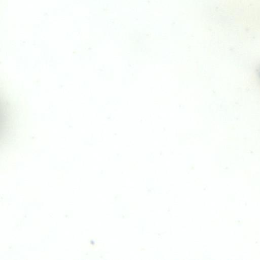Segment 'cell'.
<instances>
[{"label":"cell","mask_w":260,"mask_h":260,"mask_svg":"<svg viewBox=\"0 0 260 260\" xmlns=\"http://www.w3.org/2000/svg\"><path fill=\"white\" fill-rule=\"evenodd\" d=\"M259 77H260V70H259Z\"/></svg>","instance_id":"cell-1"}]
</instances>
